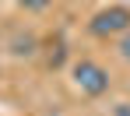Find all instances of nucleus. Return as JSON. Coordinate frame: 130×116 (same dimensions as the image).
<instances>
[{
	"instance_id": "3",
	"label": "nucleus",
	"mask_w": 130,
	"mask_h": 116,
	"mask_svg": "<svg viewBox=\"0 0 130 116\" xmlns=\"http://www.w3.org/2000/svg\"><path fill=\"white\" fill-rule=\"evenodd\" d=\"M14 4H18V7H25V11H46L53 0H14Z\"/></svg>"
},
{
	"instance_id": "6",
	"label": "nucleus",
	"mask_w": 130,
	"mask_h": 116,
	"mask_svg": "<svg viewBox=\"0 0 130 116\" xmlns=\"http://www.w3.org/2000/svg\"><path fill=\"white\" fill-rule=\"evenodd\" d=\"M42 116H63V113H42Z\"/></svg>"
},
{
	"instance_id": "4",
	"label": "nucleus",
	"mask_w": 130,
	"mask_h": 116,
	"mask_svg": "<svg viewBox=\"0 0 130 116\" xmlns=\"http://www.w3.org/2000/svg\"><path fill=\"white\" fill-rule=\"evenodd\" d=\"M116 49H120V56H123V60L130 63V28L123 32V35H120V46H116Z\"/></svg>"
},
{
	"instance_id": "5",
	"label": "nucleus",
	"mask_w": 130,
	"mask_h": 116,
	"mask_svg": "<svg viewBox=\"0 0 130 116\" xmlns=\"http://www.w3.org/2000/svg\"><path fill=\"white\" fill-rule=\"evenodd\" d=\"M116 116H130V106L123 102V106H116Z\"/></svg>"
},
{
	"instance_id": "1",
	"label": "nucleus",
	"mask_w": 130,
	"mask_h": 116,
	"mask_svg": "<svg viewBox=\"0 0 130 116\" xmlns=\"http://www.w3.org/2000/svg\"><path fill=\"white\" fill-rule=\"evenodd\" d=\"M70 74H74V85H77L81 95L99 98V95L109 92V70L102 67V63H95V60H77Z\"/></svg>"
},
{
	"instance_id": "2",
	"label": "nucleus",
	"mask_w": 130,
	"mask_h": 116,
	"mask_svg": "<svg viewBox=\"0 0 130 116\" xmlns=\"http://www.w3.org/2000/svg\"><path fill=\"white\" fill-rule=\"evenodd\" d=\"M88 28H91V35H99V39L123 35V32L130 28V7H120V4L102 7V11H95V18L88 21Z\"/></svg>"
}]
</instances>
